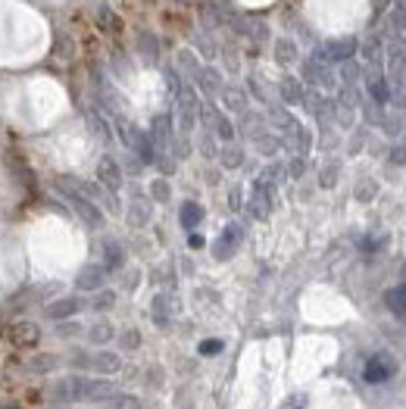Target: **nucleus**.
<instances>
[{"instance_id": "5701e85b", "label": "nucleus", "mask_w": 406, "mask_h": 409, "mask_svg": "<svg viewBox=\"0 0 406 409\" xmlns=\"http://www.w3.org/2000/svg\"><path fill=\"white\" fill-rule=\"evenodd\" d=\"M113 409H141V400L132 393H119V397H113Z\"/></svg>"}, {"instance_id": "a18cd8bd", "label": "nucleus", "mask_w": 406, "mask_h": 409, "mask_svg": "<svg viewBox=\"0 0 406 409\" xmlns=\"http://www.w3.org/2000/svg\"><path fill=\"white\" fill-rule=\"evenodd\" d=\"M56 331H60V334H75V331H78V325H60Z\"/></svg>"}, {"instance_id": "4468645a", "label": "nucleus", "mask_w": 406, "mask_h": 409, "mask_svg": "<svg viewBox=\"0 0 406 409\" xmlns=\"http://www.w3.org/2000/svg\"><path fill=\"white\" fill-rule=\"evenodd\" d=\"M388 72H390V82H394L397 91H400V87H403V78H406V56L394 50V54L388 56Z\"/></svg>"}, {"instance_id": "b1692460", "label": "nucleus", "mask_w": 406, "mask_h": 409, "mask_svg": "<svg viewBox=\"0 0 406 409\" xmlns=\"http://www.w3.org/2000/svg\"><path fill=\"white\" fill-rule=\"evenodd\" d=\"M150 194H154V200H159V203H166L169 200V181H163V178H156L154 185H150Z\"/></svg>"}, {"instance_id": "a878e982", "label": "nucleus", "mask_w": 406, "mask_h": 409, "mask_svg": "<svg viewBox=\"0 0 406 409\" xmlns=\"http://www.w3.org/2000/svg\"><path fill=\"white\" fill-rule=\"evenodd\" d=\"M216 135H219L222 141H231V138H235V128H231V122L226 116H216Z\"/></svg>"}, {"instance_id": "bb28decb", "label": "nucleus", "mask_w": 406, "mask_h": 409, "mask_svg": "<svg viewBox=\"0 0 406 409\" xmlns=\"http://www.w3.org/2000/svg\"><path fill=\"white\" fill-rule=\"evenodd\" d=\"M113 303H116V294H113V291H100V294L91 300L94 310H110Z\"/></svg>"}, {"instance_id": "393cba45", "label": "nucleus", "mask_w": 406, "mask_h": 409, "mask_svg": "<svg viewBox=\"0 0 406 409\" xmlns=\"http://www.w3.org/2000/svg\"><path fill=\"white\" fill-rule=\"evenodd\" d=\"M128 219H132V225H147V219H150V209L147 207H144V203H132V216H128Z\"/></svg>"}, {"instance_id": "6ab92c4d", "label": "nucleus", "mask_w": 406, "mask_h": 409, "mask_svg": "<svg viewBox=\"0 0 406 409\" xmlns=\"http://www.w3.org/2000/svg\"><path fill=\"white\" fill-rule=\"evenodd\" d=\"M169 138H172L169 116H156V119H154V141L156 144H169Z\"/></svg>"}, {"instance_id": "4be33fe9", "label": "nucleus", "mask_w": 406, "mask_h": 409, "mask_svg": "<svg viewBox=\"0 0 406 409\" xmlns=\"http://www.w3.org/2000/svg\"><path fill=\"white\" fill-rule=\"evenodd\" d=\"M241 163H244V153L238 150V147H226V150H222V166H226V169H238Z\"/></svg>"}, {"instance_id": "ddd939ff", "label": "nucleus", "mask_w": 406, "mask_h": 409, "mask_svg": "<svg viewBox=\"0 0 406 409\" xmlns=\"http://www.w3.org/2000/svg\"><path fill=\"white\" fill-rule=\"evenodd\" d=\"M275 63H281V66L297 63V44L291 38H278V41H275Z\"/></svg>"}, {"instance_id": "423d86ee", "label": "nucleus", "mask_w": 406, "mask_h": 409, "mask_svg": "<svg viewBox=\"0 0 406 409\" xmlns=\"http://www.w3.org/2000/svg\"><path fill=\"white\" fill-rule=\"evenodd\" d=\"M394 375V362L388 360V356H372V360L366 362V372H362V378L372 384H381L388 381V378Z\"/></svg>"}, {"instance_id": "7c9ffc66", "label": "nucleus", "mask_w": 406, "mask_h": 409, "mask_svg": "<svg viewBox=\"0 0 406 409\" xmlns=\"http://www.w3.org/2000/svg\"><path fill=\"white\" fill-rule=\"evenodd\" d=\"M141 50L150 56V60H156V41H154V35H141Z\"/></svg>"}, {"instance_id": "37998d69", "label": "nucleus", "mask_w": 406, "mask_h": 409, "mask_svg": "<svg viewBox=\"0 0 406 409\" xmlns=\"http://www.w3.org/2000/svg\"><path fill=\"white\" fill-rule=\"evenodd\" d=\"M388 4H390V0H372V10L381 13V10H388Z\"/></svg>"}, {"instance_id": "a211bd4d", "label": "nucleus", "mask_w": 406, "mask_h": 409, "mask_svg": "<svg viewBox=\"0 0 406 409\" xmlns=\"http://www.w3.org/2000/svg\"><path fill=\"white\" fill-rule=\"evenodd\" d=\"M104 262H106V269H122V262H125V253H122V247L116 240L104 244Z\"/></svg>"}, {"instance_id": "f3484780", "label": "nucleus", "mask_w": 406, "mask_h": 409, "mask_svg": "<svg viewBox=\"0 0 406 409\" xmlns=\"http://www.w3.org/2000/svg\"><path fill=\"white\" fill-rule=\"evenodd\" d=\"M369 91H372V97H375V104H388L390 100V91H388V82L379 75V72H369Z\"/></svg>"}, {"instance_id": "412c9836", "label": "nucleus", "mask_w": 406, "mask_h": 409, "mask_svg": "<svg viewBox=\"0 0 406 409\" xmlns=\"http://www.w3.org/2000/svg\"><path fill=\"white\" fill-rule=\"evenodd\" d=\"M269 119H272L278 128H285V131L297 126V122H294V116L288 113V109H281V106H272V109H269Z\"/></svg>"}, {"instance_id": "2eb2a0df", "label": "nucleus", "mask_w": 406, "mask_h": 409, "mask_svg": "<svg viewBox=\"0 0 406 409\" xmlns=\"http://www.w3.org/2000/svg\"><path fill=\"white\" fill-rule=\"evenodd\" d=\"M384 303H388L390 312L406 316V284H400V288H390L388 294H384Z\"/></svg>"}, {"instance_id": "c756f323", "label": "nucleus", "mask_w": 406, "mask_h": 409, "mask_svg": "<svg viewBox=\"0 0 406 409\" xmlns=\"http://www.w3.org/2000/svg\"><path fill=\"white\" fill-rule=\"evenodd\" d=\"M394 28H400V32H406V0H400L394 10Z\"/></svg>"}, {"instance_id": "473e14b6", "label": "nucleus", "mask_w": 406, "mask_h": 409, "mask_svg": "<svg viewBox=\"0 0 406 409\" xmlns=\"http://www.w3.org/2000/svg\"><path fill=\"white\" fill-rule=\"evenodd\" d=\"M357 197H359V200H372V197H375V181H359Z\"/></svg>"}, {"instance_id": "e433bc0d", "label": "nucleus", "mask_w": 406, "mask_h": 409, "mask_svg": "<svg viewBox=\"0 0 406 409\" xmlns=\"http://www.w3.org/2000/svg\"><path fill=\"white\" fill-rule=\"evenodd\" d=\"M257 144H259V153H275V150H278V141H272L269 135H263Z\"/></svg>"}, {"instance_id": "20e7f679", "label": "nucleus", "mask_w": 406, "mask_h": 409, "mask_svg": "<svg viewBox=\"0 0 406 409\" xmlns=\"http://www.w3.org/2000/svg\"><path fill=\"white\" fill-rule=\"evenodd\" d=\"M82 300L78 297H60V300H54V303H47V310H44V316L50 319V322H69L72 316H78L82 312Z\"/></svg>"}, {"instance_id": "cd10ccee", "label": "nucleus", "mask_w": 406, "mask_h": 409, "mask_svg": "<svg viewBox=\"0 0 406 409\" xmlns=\"http://www.w3.org/2000/svg\"><path fill=\"white\" fill-rule=\"evenodd\" d=\"M154 319H156V325H169V310H166V297H156V303H154Z\"/></svg>"}, {"instance_id": "c85d7f7f", "label": "nucleus", "mask_w": 406, "mask_h": 409, "mask_svg": "<svg viewBox=\"0 0 406 409\" xmlns=\"http://www.w3.org/2000/svg\"><path fill=\"white\" fill-rule=\"evenodd\" d=\"M56 366H60V360H56V356H38V360L32 362L35 372H47V369H56Z\"/></svg>"}, {"instance_id": "de8ad7c7", "label": "nucleus", "mask_w": 406, "mask_h": 409, "mask_svg": "<svg viewBox=\"0 0 406 409\" xmlns=\"http://www.w3.org/2000/svg\"><path fill=\"white\" fill-rule=\"evenodd\" d=\"M285 409H303V406H297V403H288Z\"/></svg>"}, {"instance_id": "f8f14e48", "label": "nucleus", "mask_w": 406, "mask_h": 409, "mask_svg": "<svg viewBox=\"0 0 406 409\" xmlns=\"http://www.w3.org/2000/svg\"><path fill=\"white\" fill-rule=\"evenodd\" d=\"M303 97H307V91H303V85L297 82V78H285V82H281V100H285V104L297 106V104H303Z\"/></svg>"}, {"instance_id": "9d476101", "label": "nucleus", "mask_w": 406, "mask_h": 409, "mask_svg": "<svg viewBox=\"0 0 406 409\" xmlns=\"http://www.w3.org/2000/svg\"><path fill=\"white\" fill-rule=\"evenodd\" d=\"M97 175H100V181H104V188H110V191H119V188H122V169H119L116 159H110V157L100 159Z\"/></svg>"}, {"instance_id": "0eeeda50", "label": "nucleus", "mask_w": 406, "mask_h": 409, "mask_svg": "<svg viewBox=\"0 0 406 409\" xmlns=\"http://www.w3.org/2000/svg\"><path fill=\"white\" fill-rule=\"evenodd\" d=\"M106 281V269L104 266H85L75 279V288L78 291H100Z\"/></svg>"}, {"instance_id": "9b49d317", "label": "nucleus", "mask_w": 406, "mask_h": 409, "mask_svg": "<svg viewBox=\"0 0 406 409\" xmlns=\"http://www.w3.org/2000/svg\"><path fill=\"white\" fill-rule=\"evenodd\" d=\"M194 78H197V85L207 94H219L222 91V75L216 69H209V66H207V69H197V75H194Z\"/></svg>"}, {"instance_id": "4c0bfd02", "label": "nucleus", "mask_w": 406, "mask_h": 409, "mask_svg": "<svg viewBox=\"0 0 406 409\" xmlns=\"http://www.w3.org/2000/svg\"><path fill=\"white\" fill-rule=\"evenodd\" d=\"M226 100H228L231 109H244V97L238 91H226Z\"/></svg>"}, {"instance_id": "f03ea898", "label": "nucleus", "mask_w": 406, "mask_h": 409, "mask_svg": "<svg viewBox=\"0 0 406 409\" xmlns=\"http://www.w3.org/2000/svg\"><path fill=\"white\" fill-rule=\"evenodd\" d=\"M72 366L78 369H97V372H119L122 369V360L116 353H106V350H100V353H75L72 356Z\"/></svg>"}, {"instance_id": "79ce46f5", "label": "nucleus", "mask_w": 406, "mask_h": 409, "mask_svg": "<svg viewBox=\"0 0 406 409\" xmlns=\"http://www.w3.org/2000/svg\"><path fill=\"white\" fill-rule=\"evenodd\" d=\"M187 244H191L194 250H200V247H203V235H197V231H194V235L187 238Z\"/></svg>"}, {"instance_id": "a19ab883", "label": "nucleus", "mask_w": 406, "mask_h": 409, "mask_svg": "<svg viewBox=\"0 0 406 409\" xmlns=\"http://www.w3.org/2000/svg\"><path fill=\"white\" fill-rule=\"evenodd\" d=\"M319 181H322V188H331V185H335V169H325V175Z\"/></svg>"}, {"instance_id": "dca6fc26", "label": "nucleus", "mask_w": 406, "mask_h": 409, "mask_svg": "<svg viewBox=\"0 0 406 409\" xmlns=\"http://www.w3.org/2000/svg\"><path fill=\"white\" fill-rule=\"evenodd\" d=\"M200 222H203V207H200V203H194V200H187L185 207H181V225L194 231Z\"/></svg>"}, {"instance_id": "58836bf2", "label": "nucleus", "mask_w": 406, "mask_h": 409, "mask_svg": "<svg viewBox=\"0 0 406 409\" xmlns=\"http://www.w3.org/2000/svg\"><path fill=\"white\" fill-rule=\"evenodd\" d=\"M340 75H344V82H353V78H357V66H353L350 60L340 63Z\"/></svg>"}, {"instance_id": "f257e3e1", "label": "nucleus", "mask_w": 406, "mask_h": 409, "mask_svg": "<svg viewBox=\"0 0 406 409\" xmlns=\"http://www.w3.org/2000/svg\"><path fill=\"white\" fill-rule=\"evenodd\" d=\"M56 188H60V194L66 197L72 207H75V213L82 216L85 225H91V228H100V225H104V213H100V207L91 200V197H85L82 191H75L66 178H56Z\"/></svg>"}, {"instance_id": "6e6552de", "label": "nucleus", "mask_w": 406, "mask_h": 409, "mask_svg": "<svg viewBox=\"0 0 406 409\" xmlns=\"http://www.w3.org/2000/svg\"><path fill=\"white\" fill-rule=\"evenodd\" d=\"M357 50H359L357 38H338V41L325 44V54H328L331 63H347L353 54H357Z\"/></svg>"}, {"instance_id": "1a4fd4ad", "label": "nucleus", "mask_w": 406, "mask_h": 409, "mask_svg": "<svg viewBox=\"0 0 406 409\" xmlns=\"http://www.w3.org/2000/svg\"><path fill=\"white\" fill-rule=\"evenodd\" d=\"M110 397H116L113 381H106V378H88L85 381V400L100 403V400H110Z\"/></svg>"}, {"instance_id": "ea45409f", "label": "nucleus", "mask_w": 406, "mask_h": 409, "mask_svg": "<svg viewBox=\"0 0 406 409\" xmlns=\"http://www.w3.org/2000/svg\"><path fill=\"white\" fill-rule=\"evenodd\" d=\"M303 169H307V166H303V157H294V159H291V166H288V172H291L294 178H300Z\"/></svg>"}, {"instance_id": "c9c22d12", "label": "nucleus", "mask_w": 406, "mask_h": 409, "mask_svg": "<svg viewBox=\"0 0 406 409\" xmlns=\"http://www.w3.org/2000/svg\"><path fill=\"white\" fill-rule=\"evenodd\" d=\"M137 344H141V334H137V331H125V334H122V347H125V350H135Z\"/></svg>"}, {"instance_id": "c03bdc74", "label": "nucleus", "mask_w": 406, "mask_h": 409, "mask_svg": "<svg viewBox=\"0 0 406 409\" xmlns=\"http://www.w3.org/2000/svg\"><path fill=\"white\" fill-rule=\"evenodd\" d=\"M390 159H394V163H406V150H394V153H390Z\"/></svg>"}, {"instance_id": "7ed1b4c3", "label": "nucleus", "mask_w": 406, "mask_h": 409, "mask_svg": "<svg viewBox=\"0 0 406 409\" xmlns=\"http://www.w3.org/2000/svg\"><path fill=\"white\" fill-rule=\"evenodd\" d=\"M85 381H88V378H82V375L60 378V381L50 388V393H54V400H60V403H75V400H85Z\"/></svg>"}, {"instance_id": "aec40b11", "label": "nucleus", "mask_w": 406, "mask_h": 409, "mask_svg": "<svg viewBox=\"0 0 406 409\" xmlns=\"http://www.w3.org/2000/svg\"><path fill=\"white\" fill-rule=\"evenodd\" d=\"M88 341L91 344H106V341H113V325H106V322H97V325H91L88 328Z\"/></svg>"}, {"instance_id": "72a5a7b5", "label": "nucleus", "mask_w": 406, "mask_h": 409, "mask_svg": "<svg viewBox=\"0 0 406 409\" xmlns=\"http://www.w3.org/2000/svg\"><path fill=\"white\" fill-rule=\"evenodd\" d=\"M16 338L19 341H35L38 338V328L35 325H16Z\"/></svg>"}, {"instance_id": "2f4dec72", "label": "nucleus", "mask_w": 406, "mask_h": 409, "mask_svg": "<svg viewBox=\"0 0 406 409\" xmlns=\"http://www.w3.org/2000/svg\"><path fill=\"white\" fill-rule=\"evenodd\" d=\"M222 347H226L222 341H203V344H200V353H203V356H216V353H222Z\"/></svg>"}, {"instance_id": "39448f33", "label": "nucleus", "mask_w": 406, "mask_h": 409, "mask_svg": "<svg viewBox=\"0 0 406 409\" xmlns=\"http://www.w3.org/2000/svg\"><path fill=\"white\" fill-rule=\"evenodd\" d=\"M241 225H228L226 231L219 235V240H216V247H213V257L216 260H228L231 253L238 250V244H241Z\"/></svg>"}, {"instance_id": "49530a36", "label": "nucleus", "mask_w": 406, "mask_h": 409, "mask_svg": "<svg viewBox=\"0 0 406 409\" xmlns=\"http://www.w3.org/2000/svg\"><path fill=\"white\" fill-rule=\"evenodd\" d=\"M231 207H235V209L241 207V194H238V191H231Z\"/></svg>"}, {"instance_id": "f704fd0d", "label": "nucleus", "mask_w": 406, "mask_h": 409, "mask_svg": "<svg viewBox=\"0 0 406 409\" xmlns=\"http://www.w3.org/2000/svg\"><path fill=\"white\" fill-rule=\"evenodd\" d=\"M362 54H366V60H369V63H379V54H381L379 41H369L366 47H362Z\"/></svg>"}]
</instances>
